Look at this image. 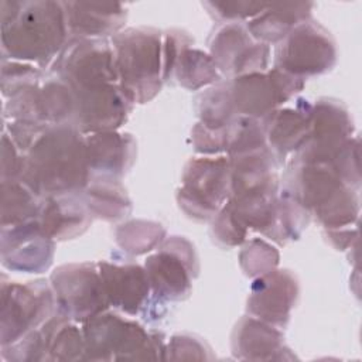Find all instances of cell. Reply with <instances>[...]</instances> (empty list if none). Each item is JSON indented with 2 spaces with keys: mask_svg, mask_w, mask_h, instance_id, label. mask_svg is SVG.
Wrapping results in <instances>:
<instances>
[{
  "mask_svg": "<svg viewBox=\"0 0 362 362\" xmlns=\"http://www.w3.org/2000/svg\"><path fill=\"white\" fill-rule=\"evenodd\" d=\"M144 269L154 300L165 304L189 297L199 264L194 245L187 238L174 235L165 238L147 256Z\"/></svg>",
  "mask_w": 362,
  "mask_h": 362,
  "instance_id": "cell-8",
  "label": "cell"
},
{
  "mask_svg": "<svg viewBox=\"0 0 362 362\" xmlns=\"http://www.w3.org/2000/svg\"><path fill=\"white\" fill-rule=\"evenodd\" d=\"M305 79L277 68L229 79L230 98L236 116L264 119L273 110L294 98Z\"/></svg>",
  "mask_w": 362,
  "mask_h": 362,
  "instance_id": "cell-13",
  "label": "cell"
},
{
  "mask_svg": "<svg viewBox=\"0 0 362 362\" xmlns=\"http://www.w3.org/2000/svg\"><path fill=\"white\" fill-rule=\"evenodd\" d=\"M0 236V257L6 269L34 274L49 269L55 253V240L42 230L38 218L1 228Z\"/></svg>",
  "mask_w": 362,
  "mask_h": 362,
  "instance_id": "cell-18",
  "label": "cell"
},
{
  "mask_svg": "<svg viewBox=\"0 0 362 362\" xmlns=\"http://www.w3.org/2000/svg\"><path fill=\"white\" fill-rule=\"evenodd\" d=\"M165 228L154 221L130 219L116 226L117 246L127 256H140L153 252L167 238Z\"/></svg>",
  "mask_w": 362,
  "mask_h": 362,
  "instance_id": "cell-30",
  "label": "cell"
},
{
  "mask_svg": "<svg viewBox=\"0 0 362 362\" xmlns=\"http://www.w3.org/2000/svg\"><path fill=\"white\" fill-rule=\"evenodd\" d=\"M57 311L69 320L83 321L110 308L98 263H66L49 276Z\"/></svg>",
  "mask_w": 362,
  "mask_h": 362,
  "instance_id": "cell-11",
  "label": "cell"
},
{
  "mask_svg": "<svg viewBox=\"0 0 362 362\" xmlns=\"http://www.w3.org/2000/svg\"><path fill=\"white\" fill-rule=\"evenodd\" d=\"M69 38H110L123 30L127 7L122 3L64 1Z\"/></svg>",
  "mask_w": 362,
  "mask_h": 362,
  "instance_id": "cell-23",
  "label": "cell"
},
{
  "mask_svg": "<svg viewBox=\"0 0 362 362\" xmlns=\"http://www.w3.org/2000/svg\"><path fill=\"white\" fill-rule=\"evenodd\" d=\"M274 68L307 79L331 71L338 59L337 42L318 21L296 25L274 48Z\"/></svg>",
  "mask_w": 362,
  "mask_h": 362,
  "instance_id": "cell-9",
  "label": "cell"
},
{
  "mask_svg": "<svg viewBox=\"0 0 362 362\" xmlns=\"http://www.w3.org/2000/svg\"><path fill=\"white\" fill-rule=\"evenodd\" d=\"M269 3L262 1H204L208 14L218 23H242L259 16Z\"/></svg>",
  "mask_w": 362,
  "mask_h": 362,
  "instance_id": "cell-34",
  "label": "cell"
},
{
  "mask_svg": "<svg viewBox=\"0 0 362 362\" xmlns=\"http://www.w3.org/2000/svg\"><path fill=\"white\" fill-rule=\"evenodd\" d=\"M358 228L355 225L338 228V229H325V235L331 245L337 250H345L348 249L354 240H356Z\"/></svg>",
  "mask_w": 362,
  "mask_h": 362,
  "instance_id": "cell-39",
  "label": "cell"
},
{
  "mask_svg": "<svg viewBox=\"0 0 362 362\" xmlns=\"http://www.w3.org/2000/svg\"><path fill=\"white\" fill-rule=\"evenodd\" d=\"M195 110L199 123L212 129H226L230 120L236 116L232 98L229 79H221L201 92L195 99Z\"/></svg>",
  "mask_w": 362,
  "mask_h": 362,
  "instance_id": "cell-31",
  "label": "cell"
},
{
  "mask_svg": "<svg viewBox=\"0 0 362 362\" xmlns=\"http://www.w3.org/2000/svg\"><path fill=\"white\" fill-rule=\"evenodd\" d=\"M38 331L45 361H85V338L78 322L57 311Z\"/></svg>",
  "mask_w": 362,
  "mask_h": 362,
  "instance_id": "cell-26",
  "label": "cell"
},
{
  "mask_svg": "<svg viewBox=\"0 0 362 362\" xmlns=\"http://www.w3.org/2000/svg\"><path fill=\"white\" fill-rule=\"evenodd\" d=\"M283 192L301 204L324 229L352 226L359 215V189L348 185L332 163H303L291 157Z\"/></svg>",
  "mask_w": 362,
  "mask_h": 362,
  "instance_id": "cell-3",
  "label": "cell"
},
{
  "mask_svg": "<svg viewBox=\"0 0 362 362\" xmlns=\"http://www.w3.org/2000/svg\"><path fill=\"white\" fill-rule=\"evenodd\" d=\"M218 71L226 79L264 72L269 68L270 45L256 41L243 23H225L209 38V52Z\"/></svg>",
  "mask_w": 362,
  "mask_h": 362,
  "instance_id": "cell-15",
  "label": "cell"
},
{
  "mask_svg": "<svg viewBox=\"0 0 362 362\" xmlns=\"http://www.w3.org/2000/svg\"><path fill=\"white\" fill-rule=\"evenodd\" d=\"M41 204L42 197L25 181L1 180V228L37 219Z\"/></svg>",
  "mask_w": 362,
  "mask_h": 362,
  "instance_id": "cell-29",
  "label": "cell"
},
{
  "mask_svg": "<svg viewBox=\"0 0 362 362\" xmlns=\"http://www.w3.org/2000/svg\"><path fill=\"white\" fill-rule=\"evenodd\" d=\"M81 194L93 218L117 222L126 219L132 212V199L122 180L90 177Z\"/></svg>",
  "mask_w": 362,
  "mask_h": 362,
  "instance_id": "cell-27",
  "label": "cell"
},
{
  "mask_svg": "<svg viewBox=\"0 0 362 362\" xmlns=\"http://www.w3.org/2000/svg\"><path fill=\"white\" fill-rule=\"evenodd\" d=\"M21 180L42 198L82 192L90 180L85 134L74 124L45 127L25 154Z\"/></svg>",
  "mask_w": 362,
  "mask_h": 362,
  "instance_id": "cell-2",
  "label": "cell"
},
{
  "mask_svg": "<svg viewBox=\"0 0 362 362\" xmlns=\"http://www.w3.org/2000/svg\"><path fill=\"white\" fill-rule=\"evenodd\" d=\"M85 361L164 359L165 342L158 332L115 311H103L81 324Z\"/></svg>",
  "mask_w": 362,
  "mask_h": 362,
  "instance_id": "cell-5",
  "label": "cell"
},
{
  "mask_svg": "<svg viewBox=\"0 0 362 362\" xmlns=\"http://www.w3.org/2000/svg\"><path fill=\"white\" fill-rule=\"evenodd\" d=\"M230 197V164L228 156L191 158L182 171L177 202L189 218L212 221Z\"/></svg>",
  "mask_w": 362,
  "mask_h": 362,
  "instance_id": "cell-7",
  "label": "cell"
},
{
  "mask_svg": "<svg viewBox=\"0 0 362 362\" xmlns=\"http://www.w3.org/2000/svg\"><path fill=\"white\" fill-rule=\"evenodd\" d=\"M93 219L82 194H61L42 198L38 221L42 230L55 242L81 236Z\"/></svg>",
  "mask_w": 362,
  "mask_h": 362,
  "instance_id": "cell-24",
  "label": "cell"
},
{
  "mask_svg": "<svg viewBox=\"0 0 362 362\" xmlns=\"http://www.w3.org/2000/svg\"><path fill=\"white\" fill-rule=\"evenodd\" d=\"M69 40L64 1L3 0L0 3L1 59L41 69L57 59Z\"/></svg>",
  "mask_w": 362,
  "mask_h": 362,
  "instance_id": "cell-1",
  "label": "cell"
},
{
  "mask_svg": "<svg viewBox=\"0 0 362 362\" xmlns=\"http://www.w3.org/2000/svg\"><path fill=\"white\" fill-rule=\"evenodd\" d=\"M354 120L338 99L320 98L311 103V132L305 144L293 156L303 163H329L354 137Z\"/></svg>",
  "mask_w": 362,
  "mask_h": 362,
  "instance_id": "cell-14",
  "label": "cell"
},
{
  "mask_svg": "<svg viewBox=\"0 0 362 362\" xmlns=\"http://www.w3.org/2000/svg\"><path fill=\"white\" fill-rule=\"evenodd\" d=\"M279 259V250L260 238H253L246 242L239 253L240 269L252 279L277 269Z\"/></svg>",
  "mask_w": 362,
  "mask_h": 362,
  "instance_id": "cell-32",
  "label": "cell"
},
{
  "mask_svg": "<svg viewBox=\"0 0 362 362\" xmlns=\"http://www.w3.org/2000/svg\"><path fill=\"white\" fill-rule=\"evenodd\" d=\"M298 294L300 286L296 274L288 269H274L253 279L246 311L255 318L284 328Z\"/></svg>",
  "mask_w": 362,
  "mask_h": 362,
  "instance_id": "cell-19",
  "label": "cell"
},
{
  "mask_svg": "<svg viewBox=\"0 0 362 362\" xmlns=\"http://www.w3.org/2000/svg\"><path fill=\"white\" fill-rule=\"evenodd\" d=\"M164 359L181 361H205L214 359L211 348L202 338L192 334H175L165 344Z\"/></svg>",
  "mask_w": 362,
  "mask_h": 362,
  "instance_id": "cell-35",
  "label": "cell"
},
{
  "mask_svg": "<svg viewBox=\"0 0 362 362\" xmlns=\"http://www.w3.org/2000/svg\"><path fill=\"white\" fill-rule=\"evenodd\" d=\"M249 229L238 218L232 202L228 199L226 204L212 218V236L214 239L228 247L240 246L246 242Z\"/></svg>",
  "mask_w": 362,
  "mask_h": 362,
  "instance_id": "cell-33",
  "label": "cell"
},
{
  "mask_svg": "<svg viewBox=\"0 0 362 362\" xmlns=\"http://www.w3.org/2000/svg\"><path fill=\"white\" fill-rule=\"evenodd\" d=\"M90 177L122 180L137 157L136 139L127 132L107 130L85 134Z\"/></svg>",
  "mask_w": 362,
  "mask_h": 362,
  "instance_id": "cell-21",
  "label": "cell"
},
{
  "mask_svg": "<svg viewBox=\"0 0 362 362\" xmlns=\"http://www.w3.org/2000/svg\"><path fill=\"white\" fill-rule=\"evenodd\" d=\"M51 72L71 90L119 83L110 38H69L52 62Z\"/></svg>",
  "mask_w": 362,
  "mask_h": 362,
  "instance_id": "cell-12",
  "label": "cell"
},
{
  "mask_svg": "<svg viewBox=\"0 0 362 362\" xmlns=\"http://www.w3.org/2000/svg\"><path fill=\"white\" fill-rule=\"evenodd\" d=\"M25 168V154L16 146L6 132L1 133V180L23 177Z\"/></svg>",
  "mask_w": 362,
  "mask_h": 362,
  "instance_id": "cell-38",
  "label": "cell"
},
{
  "mask_svg": "<svg viewBox=\"0 0 362 362\" xmlns=\"http://www.w3.org/2000/svg\"><path fill=\"white\" fill-rule=\"evenodd\" d=\"M110 44L119 85L133 103H147L163 88V33L153 27L123 28Z\"/></svg>",
  "mask_w": 362,
  "mask_h": 362,
  "instance_id": "cell-4",
  "label": "cell"
},
{
  "mask_svg": "<svg viewBox=\"0 0 362 362\" xmlns=\"http://www.w3.org/2000/svg\"><path fill=\"white\" fill-rule=\"evenodd\" d=\"M0 344L8 346L41 327L57 313L49 281L44 279L25 283L0 281Z\"/></svg>",
  "mask_w": 362,
  "mask_h": 362,
  "instance_id": "cell-6",
  "label": "cell"
},
{
  "mask_svg": "<svg viewBox=\"0 0 362 362\" xmlns=\"http://www.w3.org/2000/svg\"><path fill=\"white\" fill-rule=\"evenodd\" d=\"M314 4L301 3H269L255 18L246 23L250 35L263 44H279L296 25L311 18Z\"/></svg>",
  "mask_w": 362,
  "mask_h": 362,
  "instance_id": "cell-25",
  "label": "cell"
},
{
  "mask_svg": "<svg viewBox=\"0 0 362 362\" xmlns=\"http://www.w3.org/2000/svg\"><path fill=\"white\" fill-rule=\"evenodd\" d=\"M75 98L71 88L55 74H42L3 105V120H27L47 126L72 124Z\"/></svg>",
  "mask_w": 362,
  "mask_h": 362,
  "instance_id": "cell-10",
  "label": "cell"
},
{
  "mask_svg": "<svg viewBox=\"0 0 362 362\" xmlns=\"http://www.w3.org/2000/svg\"><path fill=\"white\" fill-rule=\"evenodd\" d=\"M105 293L110 308L129 317L146 314L153 305H164L154 300L144 266L133 262H98Z\"/></svg>",
  "mask_w": 362,
  "mask_h": 362,
  "instance_id": "cell-17",
  "label": "cell"
},
{
  "mask_svg": "<svg viewBox=\"0 0 362 362\" xmlns=\"http://www.w3.org/2000/svg\"><path fill=\"white\" fill-rule=\"evenodd\" d=\"M191 141L197 153L202 156H219L226 151L228 127L212 129L198 122L191 130Z\"/></svg>",
  "mask_w": 362,
  "mask_h": 362,
  "instance_id": "cell-37",
  "label": "cell"
},
{
  "mask_svg": "<svg viewBox=\"0 0 362 362\" xmlns=\"http://www.w3.org/2000/svg\"><path fill=\"white\" fill-rule=\"evenodd\" d=\"M44 74V69L21 61L1 59V93L7 99L25 85L34 82Z\"/></svg>",
  "mask_w": 362,
  "mask_h": 362,
  "instance_id": "cell-36",
  "label": "cell"
},
{
  "mask_svg": "<svg viewBox=\"0 0 362 362\" xmlns=\"http://www.w3.org/2000/svg\"><path fill=\"white\" fill-rule=\"evenodd\" d=\"M266 143L279 165L296 154L311 132V103L297 99L294 107H277L260 120Z\"/></svg>",
  "mask_w": 362,
  "mask_h": 362,
  "instance_id": "cell-20",
  "label": "cell"
},
{
  "mask_svg": "<svg viewBox=\"0 0 362 362\" xmlns=\"http://www.w3.org/2000/svg\"><path fill=\"white\" fill-rule=\"evenodd\" d=\"M75 113L72 124L83 134L119 130L133 110V102L119 83H105L72 90Z\"/></svg>",
  "mask_w": 362,
  "mask_h": 362,
  "instance_id": "cell-16",
  "label": "cell"
},
{
  "mask_svg": "<svg viewBox=\"0 0 362 362\" xmlns=\"http://www.w3.org/2000/svg\"><path fill=\"white\" fill-rule=\"evenodd\" d=\"M230 346L233 356L240 361L294 359L284 344L281 329L252 315H245L236 322Z\"/></svg>",
  "mask_w": 362,
  "mask_h": 362,
  "instance_id": "cell-22",
  "label": "cell"
},
{
  "mask_svg": "<svg viewBox=\"0 0 362 362\" xmlns=\"http://www.w3.org/2000/svg\"><path fill=\"white\" fill-rule=\"evenodd\" d=\"M194 41L185 44L178 52L170 81H175L180 86L188 90H198L219 82L223 76L218 71L211 55L195 48Z\"/></svg>",
  "mask_w": 362,
  "mask_h": 362,
  "instance_id": "cell-28",
  "label": "cell"
}]
</instances>
